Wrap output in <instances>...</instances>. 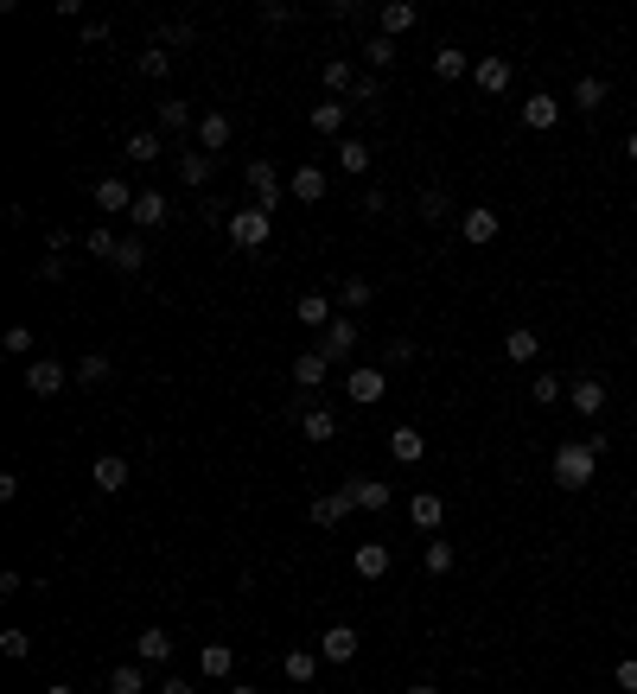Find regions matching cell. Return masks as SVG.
Instances as JSON below:
<instances>
[{
    "label": "cell",
    "instance_id": "cell-25",
    "mask_svg": "<svg viewBox=\"0 0 637 694\" xmlns=\"http://www.w3.org/2000/svg\"><path fill=\"white\" fill-rule=\"evenodd\" d=\"M332 300H338V306H344V312H364V306H370V300H376V287H370V281H364V274H344V281H338V287H332Z\"/></svg>",
    "mask_w": 637,
    "mask_h": 694
},
{
    "label": "cell",
    "instance_id": "cell-48",
    "mask_svg": "<svg viewBox=\"0 0 637 694\" xmlns=\"http://www.w3.org/2000/svg\"><path fill=\"white\" fill-rule=\"evenodd\" d=\"M421 561H427V574H453V561H459V554H453V542H427Z\"/></svg>",
    "mask_w": 637,
    "mask_h": 694
},
{
    "label": "cell",
    "instance_id": "cell-13",
    "mask_svg": "<svg viewBox=\"0 0 637 694\" xmlns=\"http://www.w3.org/2000/svg\"><path fill=\"white\" fill-rule=\"evenodd\" d=\"M408 523L434 535V529L446 523V497H440V491H415V497H408Z\"/></svg>",
    "mask_w": 637,
    "mask_h": 694
},
{
    "label": "cell",
    "instance_id": "cell-56",
    "mask_svg": "<svg viewBox=\"0 0 637 694\" xmlns=\"http://www.w3.org/2000/svg\"><path fill=\"white\" fill-rule=\"evenodd\" d=\"M389 363H415V344H408V338H389Z\"/></svg>",
    "mask_w": 637,
    "mask_h": 694
},
{
    "label": "cell",
    "instance_id": "cell-34",
    "mask_svg": "<svg viewBox=\"0 0 637 694\" xmlns=\"http://www.w3.org/2000/svg\"><path fill=\"white\" fill-rule=\"evenodd\" d=\"M434 77H446V83H459V77H472V58L459 45H440L434 51Z\"/></svg>",
    "mask_w": 637,
    "mask_h": 694
},
{
    "label": "cell",
    "instance_id": "cell-15",
    "mask_svg": "<svg viewBox=\"0 0 637 694\" xmlns=\"http://www.w3.org/2000/svg\"><path fill=\"white\" fill-rule=\"evenodd\" d=\"M134 663H147V669H160V663H172V637L160 631V624H147L141 637H134Z\"/></svg>",
    "mask_w": 637,
    "mask_h": 694
},
{
    "label": "cell",
    "instance_id": "cell-1",
    "mask_svg": "<svg viewBox=\"0 0 637 694\" xmlns=\"http://www.w3.org/2000/svg\"><path fill=\"white\" fill-rule=\"evenodd\" d=\"M599 459H606V440H593V433H580V440H561L555 459H548V478L561 484V491H587Z\"/></svg>",
    "mask_w": 637,
    "mask_h": 694
},
{
    "label": "cell",
    "instance_id": "cell-31",
    "mask_svg": "<svg viewBox=\"0 0 637 694\" xmlns=\"http://www.w3.org/2000/svg\"><path fill=\"white\" fill-rule=\"evenodd\" d=\"M319 83H325V90H332V102H351V90H357V71H351V64H344V58H332V64H325V71H319Z\"/></svg>",
    "mask_w": 637,
    "mask_h": 694
},
{
    "label": "cell",
    "instance_id": "cell-59",
    "mask_svg": "<svg viewBox=\"0 0 637 694\" xmlns=\"http://www.w3.org/2000/svg\"><path fill=\"white\" fill-rule=\"evenodd\" d=\"M45 694H77V688H71V682H51V688H45Z\"/></svg>",
    "mask_w": 637,
    "mask_h": 694
},
{
    "label": "cell",
    "instance_id": "cell-28",
    "mask_svg": "<svg viewBox=\"0 0 637 694\" xmlns=\"http://www.w3.org/2000/svg\"><path fill=\"white\" fill-rule=\"evenodd\" d=\"M230 669H236V650L230 644H204L198 650V675H204V682H223Z\"/></svg>",
    "mask_w": 637,
    "mask_h": 694
},
{
    "label": "cell",
    "instance_id": "cell-29",
    "mask_svg": "<svg viewBox=\"0 0 637 694\" xmlns=\"http://www.w3.org/2000/svg\"><path fill=\"white\" fill-rule=\"evenodd\" d=\"M287 192H294L300 204H319L325 192H332V179H325L319 166H300V172H294V185H287Z\"/></svg>",
    "mask_w": 637,
    "mask_h": 694
},
{
    "label": "cell",
    "instance_id": "cell-58",
    "mask_svg": "<svg viewBox=\"0 0 637 694\" xmlns=\"http://www.w3.org/2000/svg\"><path fill=\"white\" fill-rule=\"evenodd\" d=\"M625 160H637V128H631V134H625Z\"/></svg>",
    "mask_w": 637,
    "mask_h": 694
},
{
    "label": "cell",
    "instance_id": "cell-20",
    "mask_svg": "<svg viewBox=\"0 0 637 694\" xmlns=\"http://www.w3.org/2000/svg\"><path fill=\"white\" fill-rule=\"evenodd\" d=\"M344 491H351V503H357V510H389V503H395V491H389L383 478H351Z\"/></svg>",
    "mask_w": 637,
    "mask_h": 694
},
{
    "label": "cell",
    "instance_id": "cell-49",
    "mask_svg": "<svg viewBox=\"0 0 637 694\" xmlns=\"http://www.w3.org/2000/svg\"><path fill=\"white\" fill-rule=\"evenodd\" d=\"M0 656H13V663H26V656H32V637L20 631V624H13V631H0Z\"/></svg>",
    "mask_w": 637,
    "mask_h": 694
},
{
    "label": "cell",
    "instance_id": "cell-19",
    "mask_svg": "<svg viewBox=\"0 0 637 694\" xmlns=\"http://www.w3.org/2000/svg\"><path fill=\"white\" fill-rule=\"evenodd\" d=\"M370 160H376L370 141H357V134H344V141H338V172H344V179H364Z\"/></svg>",
    "mask_w": 637,
    "mask_h": 694
},
{
    "label": "cell",
    "instance_id": "cell-54",
    "mask_svg": "<svg viewBox=\"0 0 637 694\" xmlns=\"http://www.w3.org/2000/svg\"><path fill=\"white\" fill-rule=\"evenodd\" d=\"M77 39H83V45H102V39H109V20H83Z\"/></svg>",
    "mask_w": 637,
    "mask_h": 694
},
{
    "label": "cell",
    "instance_id": "cell-47",
    "mask_svg": "<svg viewBox=\"0 0 637 694\" xmlns=\"http://www.w3.org/2000/svg\"><path fill=\"white\" fill-rule=\"evenodd\" d=\"M599 102H606V83H599V77H580V83H574V109H580V115H593Z\"/></svg>",
    "mask_w": 637,
    "mask_h": 694
},
{
    "label": "cell",
    "instance_id": "cell-32",
    "mask_svg": "<svg viewBox=\"0 0 637 694\" xmlns=\"http://www.w3.org/2000/svg\"><path fill=\"white\" fill-rule=\"evenodd\" d=\"M325 370H332V363L319 357V344H313V351H294V383H300V389H319Z\"/></svg>",
    "mask_w": 637,
    "mask_h": 694
},
{
    "label": "cell",
    "instance_id": "cell-57",
    "mask_svg": "<svg viewBox=\"0 0 637 694\" xmlns=\"http://www.w3.org/2000/svg\"><path fill=\"white\" fill-rule=\"evenodd\" d=\"M153 694H192V682H185V675H166V682L153 688Z\"/></svg>",
    "mask_w": 637,
    "mask_h": 694
},
{
    "label": "cell",
    "instance_id": "cell-10",
    "mask_svg": "<svg viewBox=\"0 0 637 694\" xmlns=\"http://www.w3.org/2000/svg\"><path fill=\"white\" fill-rule=\"evenodd\" d=\"M134 230H160V223L172 217V204H166V192H153V185H141V192H134Z\"/></svg>",
    "mask_w": 637,
    "mask_h": 694
},
{
    "label": "cell",
    "instance_id": "cell-9",
    "mask_svg": "<svg viewBox=\"0 0 637 694\" xmlns=\"http://www.w3.org/2000/svg\"><path fill=\"white\" fill-rule=\"evenodd\" d=\"M230 141H236V121H230V115H223V109H211V115H198V147H204V153H211V160H217V153H223V147H230Z\"/></svg>",
    "mask_w": 637,
    "mask_h": 694
},
{
    "label": "cell",
    "instance_id": "cell-44",
    "mask_svg": "<svg viewBox=\"0 0 637 694\" xmlns=\"http://www.w3.org/2000/svg\"><path fill=\"white\" fill-rule=\"evenodd\" d=\"M160 128L185 134V128H192V102H185V96H166V102H160Z\"/></svg>",
    "mask_w": 637,
    "mask_h": 694
},
{
    "label": "cell",
    "instance_id": "cell-35",
    "mask_svg": "<svg viewBox=\"0 0 637 694\" xmlns=\"http://www.w3.org/2000/svg\"><path fill=\"white\" fill-rule=\"evenodd\" d=\"M115 274H141L147 268V236H122V249H115Z\"/></svg>",
    "mask_w": 637,
    "mask_h": 694
},
{
    "label": "cell",
    "instance_id": "cell-4",
    "mask_svg": "<svg viewBox=\"0 0 637 694\" xmlns=\"http://www.w3.org/2000/svg\"><path fill=\"white\" fill-rule=\"evenodd\" d=\"M357 338H364V332H357V319H351V312H338V319L319 332V357L325 363H344V357L357 351Z\"/></svg>",
    "mask_w": 637,
    "mask_h": 694
},
{
    "label": "cell",
    "instance_id": "cell-24",
    "mask_svg": "<svg viewBox=\"0 0 637 694\" xmlns=\"http://www.w3.org/2000/svg\"><path fill=\"white\" fill-rule=\"evenodd\" d=\"M389 453L402 459V465H421V459H427V433H421V427H395V433H389Z\"/></svg>",
    "mask_w": 637,
    "mask_h": 694
},
{
    "label": "cell",
    "instance_id": "cell-16",
    "mask_svg": "<svg viewBox=\"0 0 637 694\" xmlns=\"http://www.w3.org/2000/svg\"><path fill=\"white\" fill-rule=\"evenodd\" d=\"M389 542H357V554H351V567H357V580H383L389 574Z\"/></svg>",
    "mask_w": 637,
    "mask_h": 694
},
{
    "label": "cell",
    "instance_id": "cell-3",
    "mask_svg": "<svg viewBox=\"0 0 637 694\" xmlns=\"http://www.w3.org/2000/svg\"><path fill=\"white\" fill-rule=\"evenodd\" d=\"M268 230H274V223H268V211H262V204H243V211L230 217V242H236V249H249V255L268 242Z\"/></svg>",
    "mask_w": 637,
    "mask_h": 694
},
{
    "label": "cell",
    "instance_id": "cell-43",
    "mask_svg": "<svg viewBox=\"0 0 637 694\" xmlns=\"http://www.w3.org/2000/svg\"><path fill=\"white\" fill-rule=\"evenodd\" d=\"M83 249H90V255H96V262H115V249H122V236H115V230H109V223H96V230H90V236H83Z\"/></svg>",
    "mask_w": 637,
    "mask_h": 694
},
{
    "label": "cell",
    "instance_id": "cell-30",
    "mask_svg": "<svg viewBox=\"0 0 637 694\" xmlns=\"http://www.w3.org/2000/svg\"><path fill=\"white\" fill-rule=\"evenodd\" d=\"M332 433H338V414H332V408H306V414H300V440L325 446V440H332Z\"/></svg>",
    "mask_w": 637,
    "mask_h": 694
},
{
    "label": "cell",
    "instance_id": "cell-2",
    "mask_svg": "<svg viewBox=\"0 0 637 694\" xmlns=\"http://www.w3.org/2000/svg\"><path fill=\"white\" fill-rule=\"evenodd\" d=\"M243 185H249V204H262L268 217L287 204V185H281V172H274L268 160H249V166H243Z\"/></svg>",
    "mask_w": 637,
    "mask_h": 694
},
{
    "label": "cell",
    "instance_id": "cell-22",
    "mask_svg": "<svg viewBox=\"0 0 637 694\" xmlns=\"http://www.w3.org/2000/svg\"><path fill=\"white\" fill-rule=\"evenodd\" d=\"M319 663H325L319 650H287V656H281V675H287V682H294V688H313Z\"/></svg>",
    "mask_w": 637,
    "mask_h": 694
},
{
    "label": "cell",
    "instance_id": "cell-6",
    "mask_svg": "<svg viewBox=\"0 0 637 694\" xmlns=\"http://www.w3.org/2000/svg\"><path fill=\"white\" fill-rule=\"evenodd\" d=\"M523 128H529V134H555V128H561V96L536 90V96L523 102Z\"/></svg>",
    "mask_w": 637,
    "mask_h": 694
},
{
    "label": "cell",
    "instance_id": "cell-5",
    "mask_svg": "<svg viewBox=\"0 0 637 694\" xmlns=\"http://www.w3.org/2000/svg\"><path fill=\"white\" fill-rule=\"evenodd\" d=\"M344 395H351L357 408H376V402L389 395V376H383V370H370V363H364V370H351V376H344Z\"/></svg>",
    "mask_w": 637,
    "mask_h": 694
},
{
    "label": "cell",
    "instance_id": "cell-40",
    "mask_svg": "<svg viewBox=\"0 0 637 694\" xmlns=\"http://www.w3.org/2000/svg\"><path fill=\"white\" fill-rule=\"evenodd\" d=\"M134 71H141V77H153V83H160V77L172 71V51H166V45H141V58H134Z\"/></svg>",
    "mask_w": 637,
    "mask_h": 694
},
{
    "label": "cell",
    "instance_id": "cell-39",
    "mask_svg": "<svg viewBox=\"0 0 637 694\" xmlns=\"http://www.w3.org/2000/svg\"><path fill=\"white\" fill-rule=\"evenodd\" d=\"M198 39H204V32H198L192 20H166V26H160V45H166V51H192Z\"/></svg>",
    "mask_w": 637,
    "mask_h": 694
},
{
    "label": "cell",
    "instance_id": "cell-45",
    "mask_svg": "<svg viewBox=\"0 0 637 694\" xmlns=\"http://www.w3.org/2000/svg\"><path fill=\"white\" fill-rule=\"evenodd\" d=\"M122 153H128L134 166H153V160H160V134H128Z\"/></svg>",
    "mask_w": 637,
    "mask_h": 694
},
{
    "label": "cell",
    "instance_id": "cell-17",
    "mask_svg": "<svg viewBox=\"0 0 637 694\" xmlns=\"http://www.w3.org/2000/svg\"><path fill=\"white\" fill-rule=\"evenodd\" d=\"M510 77H516V71H510V58H478V64H472V83H478L485 96H504V90H510Z\"/></svg>",
    "mask_w": 637,
    "mask_h": 694
},
{
    "label": "cell",
    "instance_id": "cell-42",
    "mask_svg": "<svg viewBox=\"0 0 637 694\" xmlns=\"http://www.w3.org/2000/svg\"><path fill=\"white\" fill-rule=\"evenodd\" d=\"M364 64H370V71H389V64H395V39H389V32H370V39H364Z\"/></svg>",
    "mask_w": 637,
    "mask_h": 694
},
{
    "label": "cell",
    "instance_id": "cell-53",
    "mask_svg": "<svg viewBox=\"0 0 637 694\" xmlns=\"http://www.w3.org/2000/svg\"><path fill=\"white\" fill-rule=\"evenodd\" d=\"M351 102H364V109H376V102H383V90H376V77H357V90H351Z\"/></svg>",
    "mask_w": 637,
    "mask_h": 694
},
{
    "label": "cell",
    "instance_id": "cell-60",
    "mask_svg": "<svg viewBox=\"0 0 637 694\" xmlns=\"http://www.w3.org/2000/svg\"><path fill=\"white\" fill-rule=\"evenodd\" d=\"M408 694H440V688H434V682H415V688H408Z\"/></svg>",
    "mask_w": 637,
    "mask_h": 694
},
{
    "label": "cell",
    "instance_id": "cell-33",
    "mask_svg": "<svg viewBox=\"0 0 637 694\" xmlns=\"http://www.w3.org/2000/svg\"><path fill=\"white\" fill-rule=\"evenodd\" d=\"M109 694H147V663H115L109 669Z\"/></svg>",
    "mask_w": 637,
    "mask_h": 694
},
{
    "label": "cell",
    "instance_id": "cell-14",
    "mask_svg": "<svg viewBox=\"0 0 637 694\" xmlns=\"http://www.w3.org/2000/svg\"><path fill=\"white\" fill-rule=\"evenodd\" d=\"M294 319L306 325V332H325V325L338 319V312H332V293H300V300H294Z\"/></svg>",
    "mask_w": 637,
    "mask_h": 694
},
{
    "label": "cell",
    "instance_id": "cell-11",
    "mask_svg": "<svg viewBox=\"0 0 637 694\" xmlns=\"http://www.w3.org/2000/svg\"><path fill=\"white\" fill-rule=\"evenodd\" d=\"M459 242H472V249L497 242V211H491V204H472V211L459 217Z\"/></svg>",
    "mask_w": 637,
    "mask_h": 694
},
{
    "label": "cell",
    "instance_id": "cell-21",
    "mask_svg": "<svg viewBox=\"0 0 637 694\" xmlns=\"http://www.w3.org/2000/svg\"><path fill=\"white\" fill-rule=\"evenodd\" d=\"M90 198H96V211H134V192H128V179H96L90 185Z\"/></svg>",
    "mask_w": 637,
    "mask_h": 694
},
{
    "label": "cell",
    "instance_id": "cell-27",
    "mask_svg": "<svg viewBox=\"0 0 637 694\" xmlns=\"http://www.w3.org/2000/svg\"><path fill=\"white\" fill-rule=\"evenodd\" d=\"M211 172H217V160L204 147H185L179 153V185H211Z\"/></svg>",
    "mask_w": 637,
    "mask_h": 694
},
{
    "label": "cell",
    "instance_id": "cell-36",
    "mask_svg": "<svg viewBox=\"0 0 637 694\" xmlns=\"http://www.w3.org/2000/svg\"><path fill=\"white\" fill-rule=\"evenodd\" d=\"M415 211H421L427 223H446V211H453V198H446V185H421V192H415Z\"/></svg>",
    "mask_w": 637,
    "mask_h": 694
},
{
    "label": "cell",
    "instance_id": "cell-37",
    "mask_svg": "<svg viewBox=\"0 0 637 694\" xmlns=\"http://www.w3.org/2000/svg\"><path fill=\"white\" fill-rule=\"evenodd\" d=\"M109 376H115L109 357H102V351H83V363H77V383H83V389H102Z\"/></svg>",
    "mask_w": 637,
    "mask_h": 694
},
{
    "label": "cell",
    "instance_id": "cell-18",
    "mask_svg": "<svg viewBox=\"0 0 637 694\" xmlns=\"http://www.w3.org/2000/svg\"><path fill=\"white\" fill-rule=\"evenodd\" d=\"M357 644H364V637H357L351 624H332V631L319 637V656H325V663H351V656H357Z\"/></svg>",
    "mask_w": 637,
    "mask_h": 694
},
{
    "label": "cell",
    "instance_id": "cell-51",
    "mask_svg": "<svg viewBox=\"0 0 637 694\" xmlns=\"http://www.w3.org/2000/svg\"><path fill=\"white\" fill-rule=\"evenodd\" d=\"M612 682H618V694H637V656H625V663L612 669Z\"/></svg>",
    "mask_w": 637,
    "mask_h": 694
},
{
    "label": "cell",
    "instance_id": "cell-26",
    "mask_svg": "<svg viewBox=\"0 0 637 694\" xmlns=\"http://www.w3.org/2000/svg\"><path fill=\"white\" fill-rule=\"evenodd\" d=\"M351 510H357V503H351V491H325V497L313 503V523H319V529H338Z\"/></svg>",
    "mask_w": 637,
    "mask_h": 694
},
{
    "label": "cell",
    "instance_id": "cell-8",
    "mask_svg": "<svg viewBox=\"0 0 637 694\" xmlns=\"http://www.w3.org/2000/svg\"><path fill=\"white\" fill-rule=\"evenodd\" d=\"M26 389L39 395V402H51V395L64 389V363H58V357H32V363H26Z\"/></svg>",
    "mask_w": 637,
    "mask_h": 694
},
{
    "label": "cell",
    "instance_id": "cell-50",
    "mask_svg": "<svg viewBox=\"0 0 637 694\" xmlns=\"http://www.w3.org/2000/svg\"><path fill=\"white\" fill-rule=\"evenodd\" d=\"M0 344H7L13 357H26V363H32V344H39V338H32V325H7V338H0Z\"/></svg>",
    "mask_w": 637,
    "mask_h": 694
},
{
    "label": "cell",
    "instance_id": "cell-46",
    "mask_svg": "<svg viewBox=\"0 0 637 694\" xmlns=\"http://www.w3.org/2000/svg\"><path fill=\"white\" fill-rule=\"evenodd\" d=\"M529 402L555 408V402H567V383H561V376H536V383H529Z\"/></svg>",
    "mask_w": 637,
    "mask_h": 694
},
{
    "label": "cell",
    "instance_id": "cell-38",
    "mask_svg": "<svg viewBox=\"0 0 637 694\" xmlns=\"http://www.w3.org/2000/svg\"><path fill=\"white\" fill-rule=\"evenodd\" d=\"M542 351V338L536 332H529V325H510V332H504V357H516V363H529V357H536Z\"/></svg>",
    "mask_w": 637,
    "mask_h": 694
},
{
    "label": "cell",
    "instance_id": "cell-52",
    "mask_svg": "<svg viewBox=\"0 0 637 694\" xmlns=\"http://www.w3.org/2000/svg\"><path fill=\"white\" fill-rule=\"evenodd\" d=\"M64 281V255H45L39 262V287H58Z\"/></svg>",
    "mask_w": 637,
    "mask_h": 694
},
{
    "label": "cell",
    "instance_id": "cell-61",
    "mask_svg": "<svg viewBox=\"0 0 637 694\" xmlns=\"http://www.w3.org/2000/svg\"><path fill=\"white\" fill-rule=\"evenodd\" d=\"M230 694H262V688H249V682H243V688H230Z\"/></svg>",
    "mask_w": 637,
    "mask_h": 694
},
{
    "label": "cell",
    "instance_id": "cell-7",
    "mask_svg": "<svg viewBox=\"0 0 637 694\" xmlns=\"http://www.w3.org/2000/svg\"><path fill=\"white\" fill-rule=\"evenodd\" d=\"M567 408H574L580 421H599V408H606V383H599V376H580V383H567Z\"/></svg>",
    "mask_w": 637,
    "mask_h": 694
},
{
    "label": "cell",
    "instance_id": "cell-55",
    "mask_svg": "<svg viewBox=\"0 0 637 694\" xmlns=\"http://www.w3.org/2000/svg\"><path fill=\"white\" fill-rule=\"evenodd\" d=\"M364 211H370V217L389 211V192H383V185H370V192H364Z\"/></svg>",
    "mask_w": 637,
    "mask_h": 694
},
{
    "label": "cell",
    "instance_id": "cell-23",
    "mask_svg": "<svg viewBox=\"0 0 637 694\" xmlns=\"http://www.w3.org/2000/svg\"><path fill=\"white\" fill-rule=\"evenodd\" d=\"M415 20H421V7H415V0H389V7L376 13V32H389V39H402V32L415 26Z\"/></svg>",
    "mask_w": 637,
    "mask_h": 694
},
{
    "label": "cell",
    "instance_id": "cell-12",
    "mask_svg": "<svg viewBox=\"0 0 637 694\" xmlns=\"http://www.w3.org/2000/svg\"><path fill=\"white\" fill-rule=\"evenodd\" d=\"M90 484L102 497H115V491H128V459L122 453H102L96 465H90Z\"/></svg>",
    "mask_w": 637,
    "mask_h": 694
},
{
    "label": "cell",
    "instance_id": "cell-41",
    "mask_svg": "<svg viewBox=\"0 0 637 694\" xmlns=\"http://www.w3.org/2000/svg\"><path fill=\"white\" fill-rule=\"evenodd\" d=\"M344 109H351V102H319V109H313V128L332 134V141H344Z\"/></svg>",
    "mask_w": 637,
    "mask_h": 694
}]
</instances>
